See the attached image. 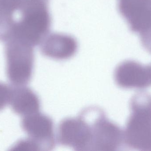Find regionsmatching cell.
I'll use <instances>...</instances> for the list:
<instances>
[{"mask_svg":"<svg viewBox=\"0 0 151 151\" xmlns=\"http://www.w3.org/2000/svg\"><path fill=\"white\" fill-rule=\"evenodd\" d=\"M80 114L85 118L90 126L89 151H117L124 144L123 130L107 118L104 112L100 108L87 107Z\"/></svg>","mask_w":151,"mask_h":151,"instance_id":"3","label":"cell"},{"mask_svg":"<svg viewBox=\"0 0 151 151\" xmlns=\"http://www.w3.org/2000/svg\"><path fill=\"white\" fill-rule=\"evenodd\" d=\"M130 108L123 130L124 144L135 150L151 151V95L136 94L130 100Z\"/></svg>","mask_w":151,"mask_h":151,"instance_id":"2","label":"cell"},{"mask_svg":"<svg viewBox=\"0 0 151 151\" xmlns=\"http://www.w3.org/2000/svg\"><path fill=\"white\" fill-rule=\"evenodd\" d=\"M49 0H0V41H24L50 16Z\"/></svg>","mask_w":151,"mask_h":151,"instance_id":"1","label":"cell"},{"mask_svg":"<svg viewBox=\"0 0 151 151\" xmlns=\"http://www.w3.org/2000/svg\"><path fill=\"white\" fill-rule=\"evenodd\" d=\"M9 104L15 113L23 117L39 112L40 108L38 96L25 86L11 87Z\"/></svg>","mask_w":151,"mask_h":151,"instance_id":"10","label":"cell"},{"mask_svg":"<svg viewBox=\"0 0 151 151\" xmlns=\"http://www.w3.org/2000/svg\"><path fill=\"white\" fill-rule=\"evenodd\" d=\"M11 93V87L3 82H0V111L9 103Z\"/></svg>","mask_w":151,"mask_h":151,"instance_id":"11","label":"cell"},{"mask_svg":"<svg viewBox=\"0 0 151 151\" xmlns=\"http://www.w3.org/2000/svg\"><path fill=\"white\" fill-rule=\"evenodd\" d=\"M57 139L61 145L71 147L76 151H89V125L81 114L77 118L64 119L58 126Z\"/></svg>","mask_w":151,"mask_h":151,"instance_id":"5","label":"cell"},{"mask_svg":"<svg viewBox=\"0 0 151 151\" xmlns=\"http://www.w3.org/2000/svg\"><path fill=\"white\" fill-rule=\"evenodd\" d=\"M40 46L43 56L58 60L71 58L78 50V43L74 37L59 33H49Z\"/></svg>","mask_w":151,"mask_h":151,"instance_id":"9","label":"cell"},{"mask_svg":"<svg viewBox=\"0 0 151 151\" xmlns=\"http://www.w3.org/2000/svg\"><path fill=\"white\" fill-rule=\"evenodd\" d=\"M21 126L29 138L39 144L41 151L51 150L55 147L54 122L47 115L39 112L24 116Z\"/></svg>","mask_w":151,"mask_h":151,"instance_id":"6","label":"cell"},{"mask_svg":"<svg viewBox=\"0 0 151 151\" xmlns=\"http://www.w3.org/2000/svg\"><path fill=\"white\" fill-rule=\"evenodd\" d=\"M115 83L125 89H143L151 86V67L134 60L120 64L114 72Z\"/></svg>","mask_w":151,"mask_h":151,"instance_id":"7","label":"cell"},{"mask_svg":"<svg viewBox=\"0 0 151 151\" xmlns=\"http://www.w3.org/2000/svg\"><path fill=\"white\" fill-rule=\"evenodd\" d=\"M150 65H151V64Z\"/></svg>","mask_w":151,"mask_h":151,"instance_id":"12","label":"cell"},{"mask_svg":"<svg viewBox=\"0 0 151 151\" xmlns=\"http://www.w3.org/2000/svg\"><path fill=\"white\" fill-rule=\"evenodd\" d=\"M6 74L14 86H25L32 79L35 56L33 48L15 40L5 43Z\"/></svg>","mask_w":151,"mask_h":151,"instance_id":"4","label":"cell"},{"mask_svg":"<svg viewBox=\"0 0 151 151\" xmlns=\"http://www.w3.org/2000/svg\"><path fill=\"white\" fill-rule=\"evenodd\" d=\"M118 8L131 31L140 34L151 28V0H118Z\"/></svg>","mask_w":151,"mask_h":151,"instance_id":"8","label":"cell"}]
</instances>
